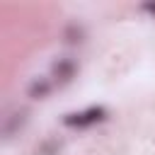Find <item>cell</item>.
<instances>
[{
  "mask_svg": "<svg viewBox=\"0 0 155 155\" xmlns=\"http://www.w3.org/2000/svg\"><path fill=\"white\" fill-rule=\"evenodd\" d=\"M104 119H107V109L104 107H87L82 111L65 114L63 116V124L70 126V128H87V126H94V124H99Z\"/></svg>",
  "mask_w": 155,
  "mask_h": 155,
  "instance_id": "cell-1",
  "label": "cell"
},
{
  "mask_svg": "<svg viewBox=\"0 0 155 155\" xmlns=\"http://www.w3.org/2000/svg\"><path fill=\"white\" fill-rule=\"evenodd\" d=\"M51 70H53V78H56L61 85H65V82H70V80L75 78L78 63H75L70 56H63V58H58V61L51 65Z\"/></svg>",
  "mask_w": 155,
  "mask_h": 155,
  "instance_id": "cell-2",
  "label": "cell"
},
{
  "mask_svg": "<svg viewBox=\"0 0 155 155\" xmlns=\"http://www.w3.org/2000/svg\"><path fill=\"white\" fill-rule=\"evenodd\" d=\"M51 90H53V82H51L48 78H36V80L29 82L27 94H29L31 99H46V97L51 94Z\"/></svg>",
  "mask_w": 155,
  "mask_h": 155,
  "instance_id": "cell-3",
  "label": "cell"
},
{
  "mask_svg": "<svg viewBox=\"0 0 155 155\" xmlns=\"http://www.w3.org/2000/svg\"><path fill=\"white\" fill-rule=\"evenodd\" d=\"M27 124V111L24 109H19V111H12L7 119H5V126H2V133H5V138H12L22 126Z\"/></svg>",
  "mask_w": 155,
  "mask_h": 155,
  "instance_id": "cell-4",
  "label": "cell"
},
{
  "mask_svg": "<svg viewBox=\"0 0 155 155\" xmlns=\"http://www.w3.org/2000/svg\"><path fill=\"white\" fill-rule=\"evenodd\" d=\"M63 36H65V41H68V44H82V41H85V29H82V27H78V24H70V27L65 29V34H63Z\"/></svg>",
  "mask_w": 155,
  "mask_h": 155,
  "instance_id": "cell-5",
  "label": "cell"
},
{
  "mask_svg": "<svg viewBox=\"0 0 155 155\" xmlns=\"http://www.w3.org/2000/svg\"><path fill=\"white\" fill-rule=\"evenodd\" d=\"M143 10H145V12H150V15H155V2H145V5H143Z\"/></svg>",
  "mask_w": 155,
  "mask_h": 155,
  "instance_id": "cell-6",
  "label": "cell"
}]
</instances>
